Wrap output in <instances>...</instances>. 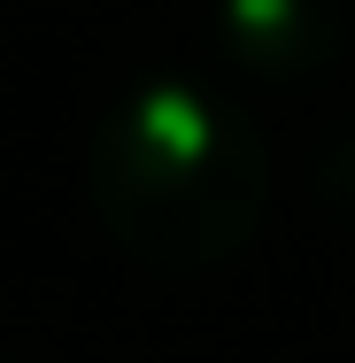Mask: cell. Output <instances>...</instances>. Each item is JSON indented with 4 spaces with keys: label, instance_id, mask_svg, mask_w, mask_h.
I'll return each instance as SVG.
<instances>
[{
    "label": "cell",
    "instance_id": "1",
    "mask_svg": "<svg viewBox=\"0 0 355 363\" xmlns=\"http://www.w3.org/2000/svg\"><path fill=\"white\" fill-rule=\"evenodd\" d=\"M85 194L101 232L147 271H216L232 263L271 201L263 132L193 77L132 85L85 147Z\"/></svg>",
    "mask_w": 355,
    "mask_h": 363
},
{
    "label": "cell",
    "instance_id": "2",
    "mask_svg": "<svg viewBox=\"0 0 355 363\" xmlns=\"http://www.w3.org/2000/svg\"><path fill=\"white\" fill-rule=\"evenodd\" d=\"M216 47L247 77L301 85L340 62L348 16H340V0H216Z\"/></svg>",
    "mask_w": 355,
    "mask_h": 363
},
{
    "label": "cell",
    "instance_id": "3",
    "mask_svg": "<svg viewBox=\"0 0 355 363\" xmlns=\"http://www.w3.org/2000/svg\"><path fill=\"white\" fill-rule=\"evenodd\" d=\"M317 194H325V201H332V217L355 232V124L325 140V155H317Z\"/></svg>",
    "mask_w": 355,
    "mask_h": 363
}]
</instances>
